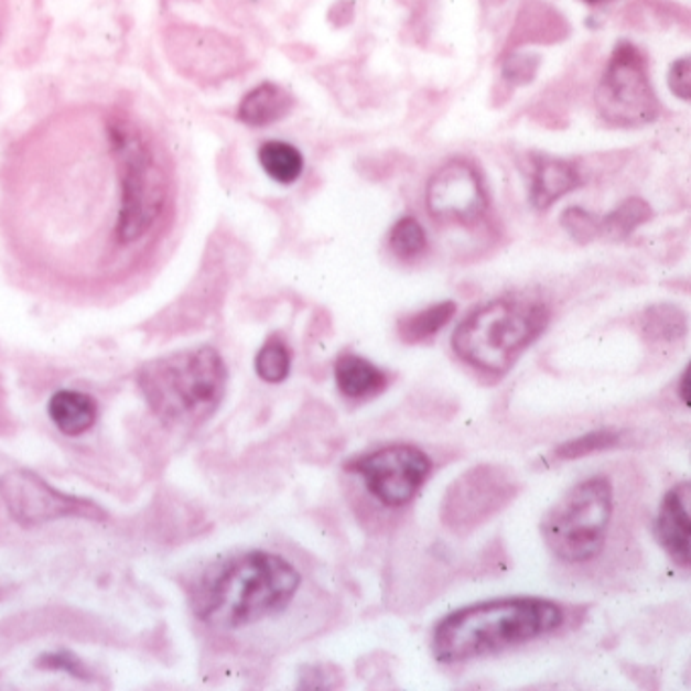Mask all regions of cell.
<instances>
[{"label":"cell","instance_id":"cell-1","mask_svg":"<svg viewBox=\"0 0 691 691\" xmlns=\"http://www.w3.org/2000/svg\"><path fill=\"white\" fill-rule=\"evenodd\" d=\"M301 574L278 553H239L209 570L193 594L195 616L219 630L248 627L289 606Z\"/></svg>","mask_w":691,"mask_h":691},{"label":"cell","instance_id":"cell-2","mask_svg":"<svg viewBox=\"0 0 691 691\" xmlns=\"http://www.w3.org/2000/svg\"><path fill=\"white\" fill-rule=\"evenodd\" d=\"M558 604L541 598H501L444 616L432 635V655L453 666L533 641L562 625Z\"/></svg>","mask_w":691,"mask_h":691},{"label":"cell","instance_id":"cell-3","mask_svg":"<svg viewBox=\"0 0 691 691\" xmlns=\"http://www.w3.org/2000/svg\"><path fill=\"white\" fill-rule=\"evenodd\" d=\"M227 365L212 345L169 353L142 365L139 388L152 414L171 427H199L219 410Z\"/></svg>","mask_w":691,"mask_h":691},{"label":"cell","instance_id":"cell-4","mask_svg":"<svg viewBox=\"0 0 691 691\" xmlns=\"http://www.w3.org/2000/svg\"><path fill=\"white\" fill-rule=\"evenodd\" d=\"M106 137L120 176L114 239L120 248H128L159 226L169 199V179L161 156L134 122L112 116Z\"/></svg>","mask_w":691,"mask_h":691},{"label":"cell","instance_id":"cell-5","mask_svg":"<svg viewBox=\"0 0 691 691\" xmlns=\"http://www.w3.org/2000/svg\"><path fill=\"white\" fill-rule=\"evenodd\" d=\"M540 302L499 299L478 306L453 335L454 352L485 374H505L519 353L540 337L548 325Z\"/></svg>","mask_w":691,"mask_h":691},{"label":"cell","instance_id":"cell-6","mask_svg":"<svg viewBox=\"0 0 691 691\" xmlns=\"http://www.w3.org/2000/svg\"><path fill=\"white\" fill-rule=\"evenodd\" d=\"M613 517V485L592 477L565 493L541 519V538L565 564L589 562L603 550Z\"/></svg>","mask_w":691,"mask_h":691},{"label":"cell","instance_id":"cell-7","mask_svg":"<svg viewBox=\"0 0 691 691\" xmlns=\"http://www.w3.org/2000/svg\"><path fill=\"white\" fill-rule=\"evenodd\" d=\"M596 106L608 125L623 128L649 125L659 116V101L647 76V63L633 43L623 41L613 51L596 91Z\"/></svg>","mask_w":691,"mask_h":691},{"label":"cell","instance_id":"cell-8","mask_svg":"<svg viewBox=\"0 0 691 691\" xmlns=\"http://www.w3.org/2000/svg\"><path fill=\"white\" fill-rule=\"evenodd\" d=\"M0 499L9 516L25 528L69 517L88 521H104L108 517L98 503L55 489L29 468H13L0 477Z\"/></svg>","mask_w":691,"mask_h":691},{"label":"cell","instance_id":"cell-9","mask_svg":"<svg viewBox=\"0 0 691 691\" xmlns=\"http://www.w3.org/2000/svg\"><path fill=\"white\" fill-rule=\"evenodd\" d=\"M517 490L516 477L507 468L475 466L456 478L446 490L440 509L442 523L454 533L466 536L514 501Z\"/></svg>","mask_w":691,"mask_h":691},{"label":"cell","instance_id":"cell-10","mask_svg":"<svg viewBox=\"0 0 691 691\" xmlns=\"http://www.w3.org/2000/svg\"><path fill=\"white\" fill-rule=\"evenodd\" d=\"M345 468L364 478L365 487L377 501L388 507H402L412 501L427 483L432 463L414 444H390L353 458Z\"/></svg>","mask_w":691,"mask_h":691},{"label":"cell","instance_id":"cell-11","mask_svg":"<svg viewBox=\"0 0 691 691\" xmlns=\"http://www.w3.org/2000/svg\"><path fill=\"white\" fill-rule=\"evenodd\" d=\"M427 205L440 222L475 224L487 207L477 169L465 161L440 166L428 183Z\"/></svg>","mask_w":691,"mask_h":691},{"label":"cell","instance_id":"cell-12","mask_svg":"<svg viewBox=\"0 0 691 691\" xmlns=\"http://www.w3.org/2000/svg\"><path fill=\"white\" fill-rule=\"evenodd\" d=\"M690 483L669 490L655 519V538L676 564L690 565Z\"/></svg>","mask_w":691,"mask_h":691},{"label":"cell","instance_id":"cell-13","mask_svg":"<svg viewBox=\"0 0 691 691\" xmlns=\"http://www.w3.org/2000/svg\"><path fill=\"white\" fill-rule=\"evenodd\" d=\"M580 185L574 164L560 159L536 154L531 166V203L536 209H548L553 203L572 193Z\"/></svg>","mask_w":691,"mask_h":691},{"label":"cell","instance_id":"cell-14","mask_svg":"<svg viewBox=\"0 0 691 691\" xmlns=\"http://www.w3.org/2000/svg\"><path fill=\"white\" fill-rule=\"evenodd\" d=\"M53 427L62 432L63 436L77 439L96 427L100 418V406L89 393L77 390H60L51 396L47 403Z\"/></svg>","mask_w":691,"mask_h":691},{"label":"cell","instance_id":"cell-15","mask_svg":"<svg viewBox=\"0 0 691 691\" xmlns=\"http://www.w3.org/2000/svg\"><path fill=\"white\" fill-rule=\"evenodd\" d=\"M294 98L277 84H260L239 101L238 118L244 125L262 128L282 120L292 110Z\"/></svg>","mask_w":691,"mask_h":691},{"label":"cell","instance_id":"cell-16","mask_svg":"<svg viewBox=\"0 0 691 691\" xmlns=\"http://www.w3.org/2000/svg\"><path fill=\"white\" fill-rule=\"evenodd\" d=\"M335 381L347 398H369L388 386L386 374L359 355H341L335 364Z\"/></svg>","mask_w":691,"mask_h":691},{"label":"cell","instance_id":"cell-17","mask_svg":"<svg viewBox=\"0 0 691 691\" xmlns=\"http://www.w3.org/2000/svg\"><path fill=\"white\" fill-rule=\"evenodd\" d=\"M260 164L266 175L274 179L280 185H290L302 175L304 159L296 147L282 140H270L260 147L258 152Z\"/></svg>","mask_w":691,"mask_h":691},{"label":"cell","instance_id":"cell-18","mask_svg":"<svg viewBox=\"0 0 691 691\" xmlns=\"http://www.w3.org/2000/svg\"><path fill=\"white\" fill-rule=\"evenodd\" d=\"M454 313H456V304L453 301L439 302L420 313L402 318L398 325V333L406 343H422L434 337L440 328L453 318Z\"/></svg>","mask_w":691,"mask_h":691},{"label":"cell","instance_id":"cell-19","mask_svg":"<svg viewBox=\"0 0 691 691\" xmlns=\"http://www.w3.org/2000/svg\"><path fill=\"white\" fill-rule=\"evenodd\" d=\"M651 207L647 203L633 197L625 203H620L613 214L606 215L601 222V234L611 239H625L637 229V227L651 219Z\"/></svg>","mask_w":691,"mask_h":691},{"label":"cell","instance_id":"cell-20","mask_svg":"<svg viewBox=\"0 0 691 691\" xmlns=\"http://www.w3.org/2000/svg\"><path fill=\"white\" fill-rule=\"evenodd\" d=\"M290 364H292V357H290L289 345L274 335L266 341L262 349L256 355L253 367L258 377L264 379L266 384H280L289 377Z\"/></svg>","mask_w":691,"mask_h":691},{"label":"cell","instance_id":"cell-21","mask_svg":"<svg viewBox=\"0 0 691 691\" xmlns=\"http://www.w3.org/2000/svg\"><path fill=\"white\" fill-rule=\"evenodd\" d=\"M390 248L402 260H414L427 250V231L414 217H402L390 234Z\"/></svg>","mask_w":691,"mask_h":691},{"label":"cell","instance_id":"cell-22","mask_svg":"<svg viewBox=\"0 0 691 691\" xmlns=\"http://www.w3.org/2000/svg\"><path fill=\"white\" fill-rule=\"evenodd\" d=\"M35 667L45 669V671L65 673V676L77 679V681H94L96 679V673L89 669V666H86V661L69 649H57V651H45V654L39 655Z\"/></svg>","mask_w":691,"mask_h":691},{"label":"cell","instance_id":"cell-23","mask_svg":"<svg viewBox=\"0 0 691 691\" xmlns=\"http://www.w3.org/2000/svg\"><path fill=\"white\" fill-rule=\"evenodd\" d=\"M618 432L615 430H596L591 434H584L579 439L568 440L562 446L555 449V456L558 458H580V456H586V454L601 453L606 449H613L618 444Z\"/></svg>","mask_w":691,"mask_h":691},{"label":"cell","instance_id":"cell-24","mask_svg":"<svg viewBox=\"0 0 691 691\" xmlns=\"http://www.w3.org/2000/svg\"><path fill=\"white\" fill-rule=\"evenodd\" d=\"M645 331L651 339H678L685 333V316L673 306H655L645 316Z\"/></svg>","mask_w":691,"mask_h":691},{"label":"cell","instance_id":"cell-25","mask_svg":"<svg viewBox=\"0 0 691 691\" xmlns=\"http://www.w3.org/2000/svg\"><path fill=\"white\" fill-rule=\"evenodd\" d=\"M562 226L580 244H589L591 239L601 234V222H596L589 212H584L580 207L565 209L564 215H562Z\"/></svg>","mask_w":691,"mask_h":691},{"label":"cell","instance_id":"cell-26","mask_svg":"<svg viewBox=\"0 0 691 691\" xmlns=\"http://www.w3.org/2000/svg\"><path fill=\"white\" fill-rule=\"evenodd\" d=\"M669 86L671 91L681 98V100H690L691 98V62L690 57H681L679 62L673 63L671 72H669Z\"/></svg>","mask_w":691,"mask_h":691},{"label":"cell","instance_id":"cell-27","mask_svg":"<svg viewBox=\"0 0 691 691\" xmlns=\"http://www.w3.org/2000/svg\"><path fill=\"white\" fill-rule=\"evenodd\" d=\"M536 67H538V60L516 55V57H511L509 62L505 63L503 74H505L507 79H511L514 84H523V82H528L536 74Z\"/></svg>","mask_w":691,"mask_h":691},{"label":"cell","instance_id":"cell-28","mask_svg":"<svg viewBox=\"0 0 691 691\" xmlns=\"http://www.w3.org/2000/svg\"><path fill=\"white\" fill-rule=\"evenodd\" d=\"M586 2H603V0H586Z\"/></svg>","mask_w":691,"mask_h":691}]
</instances>
